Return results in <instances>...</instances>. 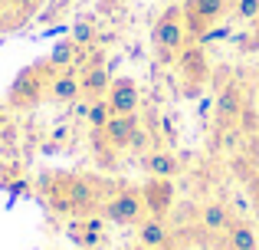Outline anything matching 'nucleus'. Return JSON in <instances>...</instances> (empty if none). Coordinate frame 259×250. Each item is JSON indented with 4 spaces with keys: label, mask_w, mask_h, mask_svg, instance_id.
Masks as SVG:
<instances>
[{
    "label": "nucleus",
    "mask_w": 259,
    "mask_h": 250,
    "mask_svg": "<svg viewBox=\"0 0 259 250\" xmlns=\"http://www.w3.org/2000/svg\"><path fill=\"white\" fill-rule=\"evenodd\" d=\"M79 96H82L79 73L76 69H59L56 79H53V86H50V99H53V102H59V105H69V102H76Z\"/></svg>",
    "instance_id": "obj_14"
},
{
    "label": "nucleus",
    "mask_w": 259,
    "mask_h": 250,
    "mask_svg": "<svg viewBox=\"0 0 259 250\" xmlns=\"http://www.w3.org/2000/svg\"><path fill=\"white\" fill-rule=\"evenodd\" d=\"M76 56H79V46L72 43V40H63V43L50 53V63L56 66V69H76Z\"/></svg>",
    "instance_id": "obj_17"
},
{
    "label": "nucleus",
    "mask_w": 259,
    "mask_h": 250,
    "mask_svg": "<svg viewBox=\"0 0 259 250\" xmlns=\"http://www.w3.org/2000/svg\"><path fill=\"white\" fill-rule=\"evenodd\" d=\"M246 92H243V83H227L217 96V122L223 125H240V116L246 112Z\"/></svg>",
    "instance_id": "obj_8"
},
{
    "label": "nucleus",
    "mask_w": 259,
    "mask_h": 250,
    "mask_svg": "<svg viewBox=\"0 0 259 250\" xmlns=\"http://www.w3.org/2000/svg\"><path fill=\"white\" fill-rule=\"evenodd\" d=\"M151 40H154V50H158L161 59H174L177 53L190 43L187 23H184V7H167V10L161 13L154 30H151Z\"/></svg>",
    "instance_id": "obj_4"
},
{
    "label": "nucleus",
    "mask_w": 259,
    "mask_h": 250,
    "mask_svg": "<svg viewBox=\"0 0 259 250\" xmlns=\"http://www.w3.org/2000/svg\"><path fill=\"white\" fill-rule=\"evenodd\" d=\"M233 17L253 23V20L259 17V0H233Z\"/></svg>",
    "instance_id": "obj_19"
},
{
    "label": "nucleus",
    "mask_w": 259,
    "mask_h": 250,
    "mask_svg": "<svg viewBox=\"0 0 259 250\" xmlns=\"http://www.w3.org/2000/svg\"><path fill=\"white\" fill-rule=\"evenodd\" d=\"M253 33H256V37H259V17L253 20Z\"/></svg>",
    "instance_id": "obj_25"
},
{
    "label": "nucleus",
    "mask_w": 259,
    "mask_h": 250,
    "mask_svg": "<svg viewBox=\"0 0 259 250\" xmlns=\"http://www.w3.org/2000/svg\"><path fill=\"white\" fill-rule=\"evenodd\" d=\"M72 43H76V46H92L95 43V30L89 23H76V30H72Z\"/></svg>",
    "instance_id": "obj_20"
},
{
    "label": "nucleus",
    "mask_w": 259,
    "mask_h": 250,
    "mask_svg": "<svg viewBox=\"0 0 259 250\" xmlns=\"http://www.w3.org/2000/svg\"><path fill=\"white\" fill-rule=\"evenodd\" d=\"M141 198H145V207L151 218H167L174 207V181L148 174V181L141 185Z\"/></svg>",
    "instance_id": "obj_7"
},
{
    "label": "nucleus",
    "mask_w": 259,
    "mask_h": 250,
    "mask_svg": "<svg viewBox=\"0 0 259 250\" xmlns=\"http://www.w3.org/2000/svg\"><path fill=\"white\" fill-rule=\"evenodd\" d=\"M256 89H259V79H256Z\"/></svg>",
    "instance_id": "obj_26"
},
{
    "label": "nucleus",
    "mask_w": 259,
    "mask_h": 250,
    "mask_svg": "<svg viewBox=\"0 0 259 250\" xmlns=\"http://www.w3.org/2000/svg\"><path fill=\"white\" fill-rule=\"evenodd\" d=\"M145 171L148 174H154V178H177L181 174V158L177 155H171L167 148H154V152H148L145 155Z\"/></svg>",
    "instance_id": "obj_15"
},
{
    "label": "nucleus",
    "mask_w": 259,
    "mask_h": 250,
    "mask_svg": "<svg viewBox=\"0 0 259 250\" xmlns=\"http://www.w3.org/2000/svg\"><path fill=\"white\" fill-rule=\"evenodd\" d=\"M108 119H112V105H108V99H95V102L89 105V125H92V132H102Z\"/></svg>",
    "instance_id": "obj_18"
},
{
    "label": "nucleus",
    "mask_w": 259,
    "mask_h": 250,
    "mask_svg": "<svg viewBox=\"0 0 259 250\" xmlns=\"http://www.w3.org/2000/svg\"><path fill=\"white\" fill-rule=\"evenodd\" d=\"M177 69H181V79H184L187 96H197V89H200V86L210 79L207 50H203L200 43H187L181 53H177Z\"/></svg>",
    "instance_id": "obj_6"
},
{
    "label": "nucleus",
    "mask_w": 259,
    "mask_h": 250,
    "mask_svg": "<svg viewBox=\"0 0 259 250\" xmlns=\"http://www.w3.org/2000/svg\"><path fill=\"white\" fill-rule=\"evenodd\" d=\"M112 73H108L105 63L99 66H89V69L79 73V83H82V96L89 99V102H95V99H105L108 96V86H112Z\"/></svg>",
    "instance_id": "obj_12"
},
{
    "label": "nucleus",
    "mask_w": 259,
    "mask_h": 250,
    "mask_svg": "<svg viewBox=\"0 0 259 250\" xmlns=\"http://www.w3.org/2000/svg\"><path fill=\"white\" fill-rule=\"evenodd\" d=\"M56 73L59 69L50 63V59H46V63L26 66V69L13 79L10 99H7V102H10L13 109H30V105L39 102V99H50V86H53V79H56Z\"/></svg>",
    "instance_id": "obj_2"
},
{
    "label": "nucleus",
    "mask_w": 259,
    "mask_h": 250,
    "mask_svg": "<svg viewBox=\"0 0 259 250\" xmlns=\"http://www.w3.org/2000/svg\"><path fill=\"white\" fill-rule=\"evenodd\" d=\"M233 214H230L227 204H220V201H210V204L200 207V227L207 234H213V237H223V234L233 227Z\"/></svg>",
    "instance_id": "obj_13"
},
{
    "label": "nucleus",
    "mask_w": 259,
    "mask_h": 250,
    "mask_svg": "<svg viewBox=\"0 0 259 250\" xmlns=\"http://www.w3.org/2000/svg\"><path fill=\"white\" fill-rule=\"evenodd\" d=\"M223 237H227V250H259L256 231L246 221H233V227H230Z\"/></svg>",
    "instance_id": "obj_16"
},
{
    "label": "nucleus",
    "mask_w": 259,
    "mask_h": 250,
    "mask_svg": "<svg viewBox=\"0 0 259 250\" xmlns=\"http://www.w3.org/2000/svg\"><path fill=\"white\" fill-rule=\"evenodd\" d=\"M108 105H112V116H121V112H138V102H141V92H138V83L132 76H115L112 86H108Z\"/></svg>",
    "instance_id": "obj_9"
},
{
    "label": "nucleus",
    "mask_w": 259,
    "mask_h": 250,
    "mask_svg": "<svg viewBox=\"0 0 259 250\" xmlns=\"http://www.w3.org/2000/svg\"><path fill=\"white\" fill-rule=\"evenodd\" d=\"M128 250H151V247H145V244H135V247H128Z\"/></svg>",
    "instance_id": "obj_24"
},
{
    "label": "nucleus",
    "mask_w": 259,
    "mask_h": 250,
    "mask_svg": "<svg viewBox=\"0 0 259 250\" xmlns=\"http://www.w3.org/2000/svg\"><path fill=\"white\" fill-rule=\"evenodd\" d=\"M148 141H151V138H148V132H145V128H138V132L132 135V145H128V152H145V155H148Z\"/></svg>",
    "instance_id": "obj_21"
},
{
    "label": "nucleus",
    "mask_w": 259,
    "mask_h": 250,
    "mask_svg": "<svg viewBox=\"0 0 259 250\" xmlns=\"http://www.w3.org/2000/svg\"><path fill=\"white\" fill-rule=\"evenodd\" d=\"M10 4H13V0H0V13H4V10H7Z\"/></svg>",
    "instance_id": "obj_23"
},
{
    "label": "nucleus",
    "mask_w": 259,
    "mask_h": 250,
    "mask_svg": "<svg viewBox=\"0 0 259 250\" xmlns=\"http://www.w3.org/2000/svg\"><path fill=\"white\" fill-rule=\"evenodd\" d=\"M138 244H145V247H151V250H171L174 237H171L167 221L164 218H151V214H148V218L138 224Z\"/></svg>",
    "instance_id": "obj_11"
},
{
    "label": "nucleus",
    "mask_w": 259,
    "mask_h": 250,
    "mask_svg": "<svg viewBox=\"0 0 259 250\" xmlns=\"http://www.w3.org/2000/svg\"><path fill=\"white\" fill-rule=\"evenodd\" d=\"M233 7V0H187L184 4V23H187L190 37H203L213 23H220L227 17V10Z\"/></svg>",
    "instance_id": "obj_5"
},
{
    "label": "nucleus",
    "mask_w": 259,
    "mask_h": 250,
    "mask_svg": "<svg viewBox=\"0 0 259 250\" xmlns=\"http://www.w3.org/2000/svg\"><path fill=\"white\" fill-rule=\"evenodd\" d=\"M50 207H56L59 214H69V218H85V214L102 211V191L95 188L92 178L82 174H46L39 181Z\"/></svg>",
    "instance_id": "obj_1"
},
{
    "label": "nucleus",
    "mask_w": 259,
    "mask_h": 250,
    "mask_svg": "<svg viewBox=\"0 0 259 250\" xmlns=\"http://www.w3.org/2000/svg\"><path fill=\"white\" fill-rule=\"evenodd\" d=\"M102 218H105L108 224H121V227L141 224V221L148 218L141 188H132V185L108 188V198L102 201Z\"/></svg>",
    "instance_id": "obj_3"
},
{
    "label": "nucleus",
    "mask_w": 259,
    "mask_h": 250,
    "mask_svg": "<svg viewBox=\"0 0 259 250\" xmlns=\"http://www.w3.org/2000/svg\"><path fill=\"white\" fill-rule=\"evenodd\" d=\"M13 7H17L23 17H33V13H39V7H43V0H13Z\"/></svg>",
    "instance_id": "obj_22"
},
{
    "label": "nucleus",
    "mask_w": 259,
    "mask_h": 250,
    "mask_svg": "<svg viewBox=\"0 0 259 250\" xmlns=\"http://www.w3.org/2000/svg\"><path fill=\"white\" fill-rule=\"evenodd\" d=\"M141 128L138 122V112H121V116H112L102 128V135L108 138V145L115 148V152H128V145H132V135Z\"/></svg>",
    "instance_id": "obj_10"
}]
</instances>
